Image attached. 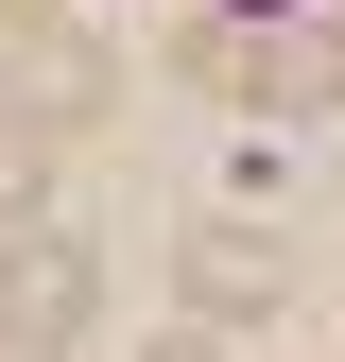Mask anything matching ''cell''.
I'll use <instances>...</instances> for the list:
<instances>
[{
    "label": "cell",
    "mask_w": 345,
    "mask_h": 362,
    "mask_svg": "<svg viewBox=\"0 0 345 362\" xmlns=\"http://www.w3.org/2000/svg\"><path fill=\"white\" fill-rule=\"evenodd\" d=\"M172 69L225 86L242 121H328V104H345V52H328L311 18H225V0H207V18H172Z\"/></svg>",
    "instance_id": "cell-1"
},
{
    "label": "cell",
    "mask_w": 345,
    "mask_h": 362,
    "mask_svg": "<svg viewBox=\"0 0 345 362\" xmlns=\"http://www.w3.org/2000/svg\"><path fill=\"white\" fill-rule=\"evenodd\" d=\"M86 310H104V276H86V242H52V224H0V328L18 345H86Z\"/></svg>",
    "instance_id": "cell-2"
},
{
    "label": "cell",
    "mask_w": 345,
    "mask_h": 362,
    "mask_svg": "<svg viewBox=\"0 0 345 362\" xmlns=\"http://www.w3.org/2000/svg\"><path fill=\"white\" fill-rule=\"evenodd\" d=\"M172 276H190V328H242V310L293 293V259L259 242V224H190V242H172Z\"/></svg>",
    "instance_id": "cell-3"
},
{
    "label": "cell",
    "mask_w": 345,
    "mask_h": 362,
    "mask_svg": "<svg viewBox=\"0 0 345 362\" xmlns=\"http://www.w3.org/2000/svg\"><path fill=\"white\" fill-rule=\"evenodd\" d=\"M139 362H242V345H225V328H156Z\"/></svg>",
    "instance_id": "cell-4"
},
{
    "label": "cell",
    "mask_w": 345,
    "mask_h": 362,
    "mask_svg": "<svg viewBox=\"0 0 345 362\" xmlns=\"http://www.w3.org/2000/svg\"><path fill=\"white\" fill-rule=\"evenodd\" d=\"M0 35H52V0H0Z\"/></svg>",
    "instance_id": "cell-5"
},
{
    "label": "cell",
    "mask_w": 345,
    "mask_h": 362,
    "mask_svg": "<svg viewBox=\"0 0 345 362\" xmlns=\"http://www.w3.org/2000/svg\"><path fill=\"white\" fill-rule=\"evenodd\" d=\"M225 18H293V0H225Z\"/></svg>",
    "instance_id": "cell-6"
},
{
    "label": "cell",
    "mask_w": 345,
    "mask_h": 362,
    "mask_svg": "<svg viewBox=\"0 0 345 362\" xmlns=\"http://www.w3.org/2000/svg\"><path fill=\"white\" fill-rule=\"evenodd\" d=\"M0 362H52V345H18V328H0Z\"/></svg>",
    "instance_id": "cell-7"
},
{
    "label": "cell",
    "mask_w": 345,
    "mask_h": 362,
    "mask_svg": "<svg viewBox=\"0 0 345 362\" xmlns=\"http://www.w3.org/2000/svg\"><path fill=\"white\" fill-rule=\"evenodd\" d=\"M0 139H18V121H0Z\"/></svg>",
    "instance_id": "cell-8"
}]
</instances>
